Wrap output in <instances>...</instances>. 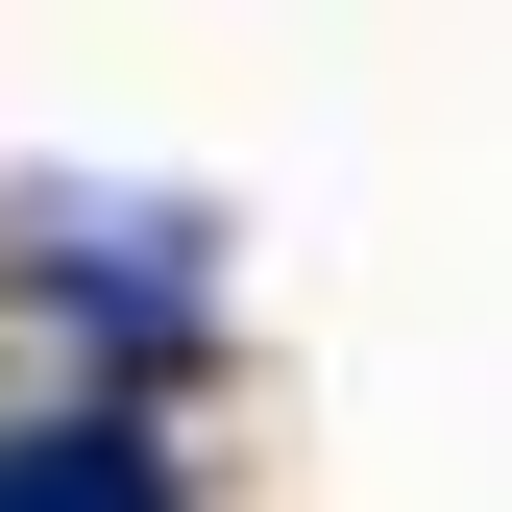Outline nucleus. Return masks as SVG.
Wrapping results in <instances>:
<instances>
[{
	"mask_svg": "<svg viewBox=\"0 0 512 512\" xmlns=\"http://www.w3.org/2000/svg\"><path fill=\"white\" fill-rule=\"evenodd\" d=\"M0 512H171V439L122 415V391H74V415L0 439Z\"/></svg>",
	"mask_w": 512,
	"mask_h": 512,
	"instance_id": "f257e3e1",
	"label": "nucleus"
}]
</instances>
